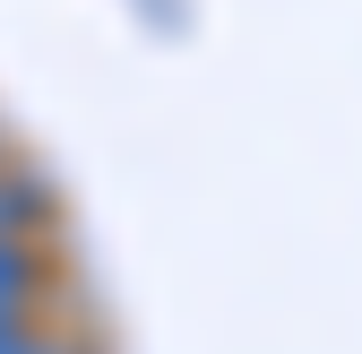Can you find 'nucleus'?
Masks as SVG:
<instances>
[{
  "mask_svg": "<svg viewBox=\"0 0 362 354\" xmlns=\"http://www.w3.org/2000/svg\"><path fill=\"white\" fill-rule=\"evenodd\" d=\"M18 294H26V251H9V242H0V320L18 312Z\"/></svg>",
  "mask_w": 362,
  "mask_h": 354,
  "instance_id": "1",
  "label": "nucleus"
}]
</instances>
